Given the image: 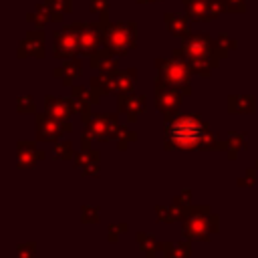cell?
Masks as SVG:
<instances>
[{
    "label": "cell",
    "mask_w": 258,
    "mask_h": 258,
    "mask_svg": "<svg viewBox=\"0 0 258 258\" xmlns=\"http://www.w3.org/2000/svg\"><path fill=\"white\" fill-rule=\"evenodd\" d=\"M125 228H127L125 224H111V226H109V240L115 242V240L119 238V234H121Z\"/></svg>",
    "instance_id": "24"
},
{
    "label": "cell",
    "mask_w": 258,
    "mask_h": 258,
    "mask_svg": "<svg viewBox=\"0 0 258 258\" xmlns=\"http://www.w3.org/2000/svg\"><path fill=\"white\" fill-rule=\"evenodd\" d=\"M75 165L83 175H99V151L83 147L79 153H75Z\"/></svg>",
    "instance_id": "9"
},
{
    "label": "cell",
    "mask_w": 258,
    "mask_h": 258,
    "mask_svg": "<svg viewBox=\"0 0 258 258\" xmlns=\"http://www.w3.org/2000/svg\"><path fill=\"white\" fill-rule=\"evenodd\" d=\"M73 89V97L75 99H79V101H85V103H89V105H93V103H97L99 101V93H95L93 89H85V87H79V85H73L71 87Z\"/></svg>",
    "instance_id": "17"
},
{
    "label": "cell",
    "mask_w": 258,
    "mask_h": 258,
    "mask_svg": "<svg viewBox=\"0 0 258 258\" xmlns=\"http://www.w3.org/2000/svg\"><path fill=\"white\" fill-rule=\"evenodd\" d=\"M133 137H135V133H129L125 127H119L117 137H115L117 147H119V149H125V147H127V143H129V141H133Z\"/></svg>",
    "instance_id": "21"
},
{
    "label": "cell",
    "mask_w": 258,
    "mask_h": 258,
    "mask_svg": "<svg viewBox=\"0 0 258 258\" xmlns=\"http://www.w3.org/2000/svg\"><path fill=\"white\" fill-rule=\"evenodd\" d=\"M62 133V127L56 119L48 117L46 113L36 117V139L40 141H56Z\"/></svg>",
    "instance_id": "8"
},
{
    "label": "cell",
    "mask_w": 258,
    "mask_h": 258,
    "mask_svg": "<svg viewBox=\"0 0 258 258\" xmlns=\"http://www.w3.org/2000/svg\"><path fill=\"white\" fill-rule=\"evenodd\" d=\"M121 123L119 117L113 113H99L93 115L87 123H85V147H89V141H111L117 137Z\"/></svg>",
    "instance_id": "3"
},
{
    "label": "cell",
    "mask_w": 258,
    "mask_h": 258,
    "mask_svg": "<svg viewBox=\"0 0 258 258\" xmlns=\"http://www.w3.org/2000/svg\"><path fill=\"white\" fill-rule=\"evenodd\" d=\"M44 157V151L36 149V145L32 141H18V155L16 161L20 167H34L38 159Z\"/></svg>",
    "instance_id": "11"
},
{
    "label": "cell",
    "mask_w": 258,
    "mask_h": 258,
    "mask_svg": "<svg viewBox=\"0 0 258 258\" xmlns=\"http://www.w3.org/2000/svg\"><path fill=\"white\" fill-rule=\"evenodd\" d=\"M34 254H36L34 244H22V246H18V250H16V256H18V258H34Z\"/></svg>",
    "instance_id": "23"
},
{
    "label": "cell",
    "mask_w": 258,
    "mask_h": 258,
    "mask_svg": "<svg viewBox=\"0 0 258 258\" xmlns=\"http://www.w3.org/2000/svg\"><path fill=\"white\" fill-rule=\"evenodd\" d=\"M18 56L20 58H26V56L42 58L44 56V32L42 30H30V32H26L24 40L18 46Z\"/></svg>",
    "instance_id": "6"
},
{
    "label": "cell",
    "mask_w": 258,
    "mask_h": 258,
    "mask_svg": "<svg viewBox=\"0 0 258 258\" xmlns=\"http://www.w3.org/2000/svg\"><path fill=\"white\" fill-rule=\"evenodd\" d=\"M26 20L32 22V24H36V26H44V24L52 22V12H50V8L46 4H38L32 12L26 14Z\"/></svg>",
    "instance_id": "15"
},
{
    "label": "cell",
    "mask_w": 258,
    "mask_h": 258,
    "mask_svg": "<svg viewBox=\"0 0 258 258\" xmlns=\"http://www.w3.org/2000/svg\"><path fill=\"white\" fill-rule=\"evenodd\" d=\"M44 4L52 12V22H60L62 16L73 10V0H44Z\"/></svg>",
    "instance_id": "16"
},
{
    "label": "cell",
    "mask_w": 258,
    "mask_h": 258,
    "mask_svg": "<svg viewBox=\"0 0 258 258\" xmlns=\"http://www.w3.org/2000/svg\"><path fill=\"white\" fill-rule=\"evenodd\" d=\"M107 10H109V0H91V12L107 14Z\"/></svg>",
    "instance_id": "22"
},
{
    "label": "cell",
    "mask_w": 258,
    "mask_h": 258,
    "mask_svg": "<svg viewBox=\"0 0 258 258\" xmlns=\"http://www.w3.org/2000/svg\"><path fill=\"white\" fill-rule=\"evenodd\" d=\"M204 127L196 117H179L167 125V139L175 147H194L202 141Z\"/></svg>",
    "instance_id": "1"
},
{
    "label": "cell",
    "mask_w": 258,
    "mask_h": 258,
    "mask_svg": "<svg viewBox=\"0 0 258 258\" xmlns=\"http://www.w3.org/2000/svg\"><path fill=\"white\" fill-rule=\"evenodd\" d=\"M54 42H52V52L56 58H69L79 54V34L71 28H62L54 32Z\"/></svg>",
    "instance_id": "5"
},
{
    "label": "cell",
    "mask_w": 258,
    "mask_h": 258,
    "mask_svg": "<svg viewBox=\"0 0 258 258\" xmlns=\"http://www.w3.org/2000/svg\"><path fill=\"white\" fill-rule=\"evenodd\" d=\"M143 97H137V95H131V93H121L119 95V113H125L131 121L143 111Z\"/></svg>",
    "instance_id": "13"
},
{
    "label": "cell",
    "mask_w": 258,
    "mask_h": 258,
    "mask_svg": "<svg viewBox=\"0 0 258 258\" xmlns=\"http://www.w3.org/2000/svg\"><path fill=\"white\" fill-rule=\"evenodd\" d=\"M75 157V149H73V143L67 139V141H58L56 147H54V159L56 161H67V159H73Z\"/></svg>",
    "instance_id": "18"
},
{
    "label": "cell",
    "mask_w": 258,
    "mask_h": 258,
    "mask_svg": "<svg viewBox=\"0 0 258 258\" xmlns=\"http://www.w3.org/2000/svg\"><path fill=\"white\" fill-rule=\"evenodd\" d=\"M139 2H143V0H139Z\"/></svg>",
    "instance_id": "25"
},
{
    "label": "cell",
    "mask_w": 258,
    "mask_h": 258,
    "mask_svg": "<svg viewBox=\"0 0 258 258\" xmlns=\"http://www.w3.org/2000/svg\"><path fill=\"white\" fill-rule=\"evenodd\" d=\"M44 113L52 119H56L58 123H64V121H71V115L75 113L73 111V103L71 99H62V97H44Z\"/></svg>",
    "instance_id": "7"
},
{
    "label": "cell",
    "mask_w": 258,
    "mask_h": 258,
    "mask_svg": "<svg viewBox=\"0 0 258 258\" xmlns=\"http://www.w3.org/2000/svg\"><path fill=\"white\" fill-rule=\"evenodd\" d=\"M103 44L113 54H123L125 50L135 46V26L133 22H117L109 24L103 34Z\"/></svg>",
    "instance_id": "4"
},
{
    "label": "cell",
    "mask_w": 258,
    "mask_h": 258,
    "mask_svg": "<svg viewBox=\"0 0 258 258\" xmlns=\"http://www.w3.org/2000/svg\"><path fill=\"white\" fill-rule=\"evenodd\" d=\"M99 216H101V210L97 206H83V210H81V220L87 224L99 222Z\"/></svg>",
    "instance_id": "20"
},
{
    "label": "cell",
    "mask_w": 258,
    "mask_h": 258,
    "mask_svg": "<svg viewBox=\"0 0 258 258\" xmlns=\"http://www.w3.org/2000/svg\"><path fill=\"white\" fill-rule=\"evenodd\" d=\"M16 111L18 113H34V97L32 95H20L16 99Z\"/></svg>",
    "instance_id": "19"
},
{
    "label": "cell",
    "mask_w": 258,
    "mask_h": 258,
    "mask_svg": "<svg viewBox=\"0 0 258 258\" xmlns=\"http://www.w3.org/2000/svg\"><path fill=\"white\" fill-rule=\"evenodd\" d=\"M91 67L97 73H111L117 69V54H113L109 48H101L91 52Z\"/></svg>",
    "instance_id": "12"
},
{
    "label": "cell",
    "mask_w": 258,
    "mask_h": 258,
    "mask_svg": "<svg viewBox=\"0 0 258 258\" xmlns=\"http://www.w3.org/2000/svg\"><path fill=\"white\" fill-rule=\"evenodd\" d=\"M81 73H83V62H81V58H77V56L64 58V64L54 69V77H58V79L62 81V85H67V87H71L73 81H75Z\"/></svg>",
    "instance_id": "10"
},
{
    "label": "cell",
    "mask_w": 258,
    "mask_h": 258,
    "mask_svg": "<svg viewBox=\"0 0 258 258\" xmlns=\"http://www.w3.org/2000/svg\"><path fill=\"white\" fill-rule=\"evenodd\" d=\"M107 14H101L99 22H73L71 30H75L79 34V52L83 54H91L95 50H99V46L103 44V34L107 28Z\"/></svg>",
    "instance_id": "2"
},
{
    "label": "cell",
    "mask_w": 258,
    "mask_h": 258,
    "mask_svg": "<svg viewBox=\"0 0 258 258\" xmlns=\"http://www.w3.org/2000/svg\"><path fill=\"white\" fill-rule=\"evenodd\" d=\"M133 77H135V71H111V81H113V91L115 93H131V87H133Z\"/></svg>",
    "instance_id": "14"
}]
</instances>
